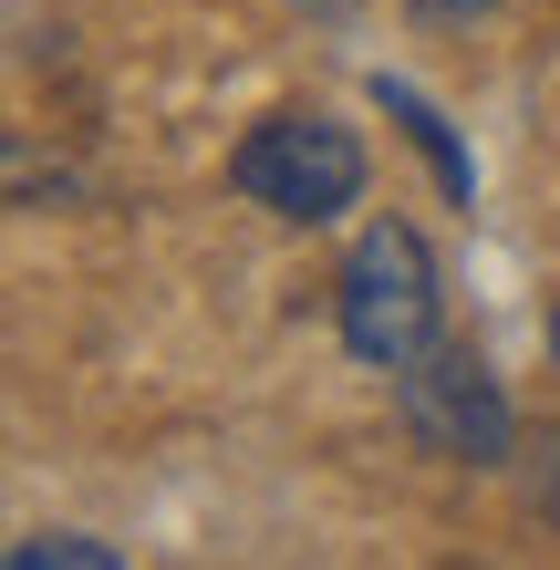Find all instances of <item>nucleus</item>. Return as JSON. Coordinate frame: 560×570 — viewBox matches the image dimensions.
Wrapping results in <instances>:
<instances>
[{
	"label": "nucleus",
	"instance_id": "3",
	"mask_svg": "<svg viewBox=\"0 0 560 570\" xmlns=\"http://www.w3.org/2000/svg\"><path fill=\"white\" fill-rule=\"evenodd\" d=\"M394 415L446 466H509V446H519L509 394H499V374H488L468 343H425L405 374H394Z\"/></svg>",
	"mask_w": 560,
	"mask_h": 570
},
{
	"label": "nucleus",
	"instance_id": "7",
	"mask_svg": "<svg viewBox=\"0 0 560 570\" xmlns=\"http://www.w3.org/2000/svg\"><path fill=\"white\" fill-rule=\"evenodd\" d=\"M530 498H540V509L560 519V446H550V466H540V488H530Z\"/></svg>",
	"mask_w": 560,
	"mask_h": 570
},
{
	"label": "nucleus",
	"instance_id": "6",
	"mask_svg": "<svg viewBox=\"0 0 560 570\" xmlns=\"http://www.w3.org/2000/svg\"><path fill=\"white\" fill-rule=\"evenodd\" d=\"M425 21H478V11H499V0H415Z\"/></svg>",
	"mask_w": 560,
	"mask_h": 570
},
{
	"label": "nucleus",
	"instance_id": "9",
	"mask_svg": "<svg viewBox=\"0 0 560 570\" xmlns=\"http://www.w3.org/2000/svg\"><path fill=\"white\" fill-rule=\"evenodd\" d=\"M550 353H560V301H550Z\"/></svg>",
	"mask_w": 560,
	"mask_h": 570
},
{
	"label": "nucleus",
	"instance_id": "1",
	"mask_svg": "<svg viewBox=\"0 0 560 570\" xmlns=\"http://www.w3.org/2000/svg\"><path fill=\"white\" fill-rule=\"evenodd\" d=\"M436 249L415 239L405 218H374L364 239L343 249V281H333V332L364 374H405V363L436 343Z\"/></svg>",
	"mask_w": 560,
	"mask_h": 570
},
{
	"label": "nucleus",
	"instance_id": "2",
	"mask_svg": "<svg viewBox=\"0 0 560 570\" xmlns=\"http://www.w3.org/2000/svg\"><path fill=\"white\" fill-rule=\"evenodd\" d=\"M228 187L249 197V208H271L291 228H322V218H343L353 197H364V136L333 115H312V105H291V115H259L239 156H228Z\"/></svg>",
	"mask_w": 560,
	"mask_h": 570
},
{
	"label": "nucleus",
	"instance_id": "5",
	"mask_svg": "<svg viewBox=\"0 0 560 570\" xmlns=\"http://www.w3.org/2000/svg\"><path fill=\"white\" fill-rule=\"evenodd\" d=\"M115 570V550L105 540H83V529H42V540H11V570Z\"/></svg>",
	"mask_w": 560,
	"mask_h": 570
},
{
	"label": "nucleus",
	"instance_id": "8",
	"mask_svg": "<svg viewBox=\"0 0 560 570\" xmlns=\"http://www.w3.org/2000/svg\"><path fill=\"white\" fill-rule=\"evenodd\" d=\"M302 11H312V21H353V0H302Z\"/></svg>",
	"mask_w": 560,
	"mask_h": 570
},
{
	"label": "nucleus",
	"instance_id": "4",
	"mask_svg": "<svg viewBox=\"0 0 560 570\" xmlns=\"http://www.w3.org/2000/svg\"><path fill=\"white\" fill-rule=\"evenodd\" d=\"M374 105H384V115H394V125H405V136H415V156L436 166V187H446V197H468V187H478V166H468V146L446 136V115L425 105L415 83H394V73H374Z\"/></svg>",
	"mask_w": 560,
	"mask_h": 570
}]
</instances>
